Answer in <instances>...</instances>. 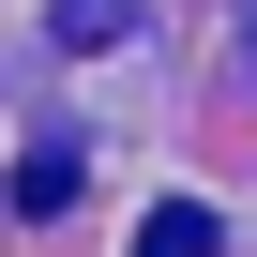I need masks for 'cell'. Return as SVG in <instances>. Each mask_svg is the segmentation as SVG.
<instances>
[{"label": "cell", "mask_w": 257, "mask_h": 257, "mask_svg": "<svg viewBox=\"0 0 257 257\" xmlns=\"http://www.w3.org/2000/svg\"><path fill=\"white\" fill-rule=\"evenodd\" d=\"M212 242H227V227H212L197 197H152V212H137V257H212Z\"/></svg>", "instance_id": "6da1fadb"}, {"label": "cell", "mask_w": 257, "mask_h": 257, "mask_svg": "<svg viewBox=\"0 0 257 257\" xmlns=\"http://www.w3.org/2000/svg\"><path fill=\"white\" fill-rule=\"evenodd\" d=\"M61 197H76V152H61V137H46V152H31V167H16V212H61Z\"/></svg>", "instance_id": "3957f363"}, {"label": "cell", "mask_w": 257, "mask_h": 257, "mask_svg": "<svg viewBox=\"0 0 257 257\" xmlns=\"http://www.w3.org/2000/svg\"><path fill=\"white\" fill-rule=\"evenodd\" d=\"M137 16H152V0H61L46 31H61V46H121V31H137Z\"/></svg>", "instance_id": "7a4b0ae2"}]
</instances>
